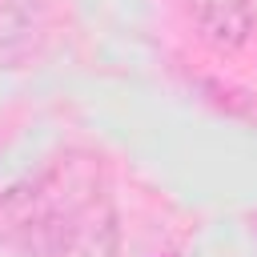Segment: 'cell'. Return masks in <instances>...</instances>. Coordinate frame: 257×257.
Wrapping results in <instances>:
<instances>
[{"label": "cell", "mask_w": 257, "mask_h": 257, "mask_svg": "<svg viewBox=\"0 0 257 257\" xmlns=\"http://www.w3.org/2000/svg\"><path fill=\"white\" fill-rule=\"evenodd\" d=\"M48 0H0V68L32 56L44 36Z\"/></svg>", "instance_id": "7a4b0ae2"}, {"label": "cell", "mask_w": 257, "mask_h": 257, "mask_svg": "<svg viewBox=\"0 0 257 257\" xmlns=\"http://www.w3.org/2000/svg\"><path fill=\"white\" fill-rule=\"evenodd\" d=\"M197 36L217 52H237L253 32V0H185Z\"/></svg>", "instance_id": "6da1fadb"}]
</instances>
